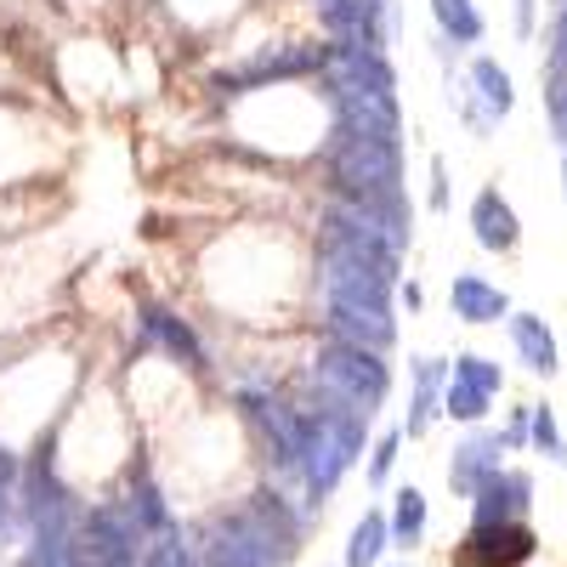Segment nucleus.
Returning a JSON list of instances; mask_svg holds the SVG:
<instances>
[{"instance_id":"4","label":"nucleus","mask_w":567,"mask_h":567,"mask_svg":"<svg viewBox=\"0 0 567 567\" xmlns=\"http://www.w3.org/2000/svg\"><path fill=\"white\" fill-rule=\"evenodd\" d=\"M136 329H142V341H136L142 352L159 347L171 363H187V369H205V363H210V352H205V341H199V329L187 323L176 307L154 301V296L136 301Z\"/></svg>"},{"instance_id":"1","label":"nucleus","mask_w":567,"mask_h":567,"mask_svg":"<svg viewBox=\"0 0 567 567\" xmlns=\"http://www.w3.org/2000/svg\"><path fill=\"white\" fill-rule=\"evenodd\" d=\"M323 176L336 187V199H352L363 210H392V216H409L403 205V148L398 142H381V136H363V131H347L329 120V136H323Z\"/></svg>"},{"instance_id":"5","label":"nucleus","mask_w":567,"mask_h":567,"mask_svg":"<svg viewBox=\"0 0 567 567\" xmlns=\"http://www.w3.org/2000/svg\"><path fill=\"white\" fill-rule=\"evenodd\" d=\"M528 550H534V534L523 528V523H477L465 534V545L454 550V561L460 567H516V561H528Z\"/></svg>"},{"instance_id":"17","label":"nucleus","mask_w":567,"mask_h":567,"mask_svg":"<svg viewBox=\"0 0 567 567\" xmlns=\"http://www.w3.org/2000/svg\"><path fill=\"white\" fill-rule=\"evenodd\" d=\"M432 205H437V210L449 205V171H443V165H432Z\"/></svg>"},{"instance_id":"18","label":"nucleus","mask_w":567,"mask_h":567,"mask_svg":"<svg viewBox=\"0 0 567 567\" xmlns=\"http://www.w3.org/2000/svg\"><path fill=\"white\" fill-rule=\"evenodd\" d=\"M392 454H398V437H386L381 449H374V477H386V465H392Z\"/></svg>"},{"instance_id":"8","label":"nucleus","mask_w":567,"mask_h":567,"mask_svg":"<svg viewBox=\"0 0 567 567\" xmlns=\"http://www.w3.org/2000/svg\"><path fill=\"white\" fill-rule=\"evenodd\" d=\"M511 341H516V352L528 358V369H539V374L556 369V341H550V329L534 312H516L511 318Z\"/></svg>"},{"instance_id":"3","label":"nucleus","mask_w":567,"mask_h":567,"mask_svg":"<svg viewBox=\"0 0 567 567\" xmlns=\"http://www.w3.org/2000/svg\"><path fill=\"white\" fill-rule=\"evenodd\" d=\"M323 52L329 45L318 40H290V45H261V52H250L245 63L221 69L210 85L216 97H245V91H272V85H296V80H312L323 69Z\"/></svg>"},{"instance_id":"13","label":"nucleus","mask_w":567,"mask_h":567,"mask_svg":"<svg viewBox=\"0 0 567 567\" xmlns=\"http://www.w3.org/2000/svg\"><path fill=\"white\" fill-rule=\"evenodd\" d=\"M374 545H381V516H369V523L358 528V539H352V561H369Z\"/></svg>"},{"instance_id":"2","label":"nucleus","mask_w":567,"mask_h":567,"mask_svg":"<svg viewBox=\"0 0 567 567\" xmlns=\"http://www.w3.org/2000/svg\"><path fill=\"white\" fill-rule=\"evenodd\" d=\"M386 386H392V369L381 352L369 347H347V341H329L312 352V403H329V409H352V414H374L386 403Z\"/></svg>"},{"instance_id":"11","label":"nucleus","mask_w":567,"mask_h":567,"mask_svg":"<svg viewBox=\"0 0 567 567\" xmlns=\"http://www.w3.org/2000/svg\"><path fill=\"white\" fill-rule=\"evenodd\" d=\"M443 403H449V414H460V420H477L483 409H488V392L483 386H471V381H449V392H443Z\"/></svg>"},{"instance_id":"19","label":"nucleus","mask_w":567,"mask_h":567,"mask_svg":"<svg viewBox=\"0 0 567 567\" xmlns=\"http://www.w3.org/2000/svg\"><path fill=\"white\" fill-rule=\"evenodd\" d=\"M516 29H523V34L534 29V0H516Z\"/></svg>"},{"instance_id":"15","label":"nucleus","mask_w":567,"mask_h":567,"mask_svg":"<svg viewBox=\"0 0 567 567\" xmlns=\"http://www.w3.org/2000/svg\"><path fill=\"white\" fill-rule=\"evenodd\" d=\"M550 125H556V136L567 142V74L550 85Z\"/></svg>"},{"instance_id":"6","label":"nucleus","mask_w":567,"mask_h":567,"mask_svg":"<svg viewBox=\"0 0 567 567\" xmlns=\"http://www.w3.org/2000/svg\"><path fill=\"white\" fill-rule=\"evenodd\" d=\"M449 307H454V318H465V323H499V318L511 312L505 290H494V284L477 278V272H460V278L449 284Z\"/></svg>"},{"instance_id":"10","label":"nucleus","mask_w":567,"mask_h":567,"mask_svg":"<svg viewBox=\"0 0 567 567\" xmlns=\"http://www.w3.org/2000/svg\"><path fill=\"white\" fill-rule=\"evenodd\" d=\"M471 85H477V97H483L488 114H505V109H511V80H505L499 63L477 58V63H471Z\"/></svg>"},{"instance_id":"16","label":"nucleus","mask_w":567,"mask_h":567,"mask_svg":"<svg viewBox=\"0 0 567 567\" xmlns=\"http://www.w3.org/2000/svg\"><path fill=\"white\" fill-rule=\"evenodd\" d=\"M398 523H403V534H414V528H420V494H403V511H398Z\"/></svg>"},{"instance_id":"9","label":"nucleus","mask_w":567,"mask_h":567,"mask_svg":"<svg viewBox=\"0 0 567 567\" xmlns=\"http://www.w3.org/2000/svg\"><path fill=\"white\" fill-rule=\"evenodd\" d=\"M432 18H437V29H443L454 45L483 40V18H477V7H471V0H432Z\"/></svg>"},{"instance_id":"7","label":"nucleus","mask_w":567,"mask_h":567,"mask_svg":"<svg viewBox=\"0 0 567 567\" xmlns=\"http://www.w3.org/2000/svg\"><path fill=\"white\" fill-rule=\"evenodd\" d=\"M471 227H477L483 250H511L516 245V216H511V205L494 194V187H483L477 205H471Z\"/></svg>"},{"instance_id":"12","label":"nucleus","mask_w":567,"mask_h":567,"mask_svg":"<svg viewBox=\"0 0 567 567\" xmlns=\"http://www.w3.org/2000/svg\"><path fill=\"white\" fill-rule=\"evenodd\" d=\"M454 374H460V381H471V386H483L488 398L499 392V369H494L488 358H477V352H465V358H454Z\"/></svg>"},{"instance_id":"14","label":"nucleus","mask_w":567,"mask_h":567,"mask_svg":"<svg viewBox=\"0 0 567 567\" xmlns=\"http://www.w3.org/2000/svg\"><path fill=\"white\" fill-rule=\"evenodd\" d=\"M550 69L567 74V0H561V18H556V34H550Z\"/></svg>"}]
</instances>
